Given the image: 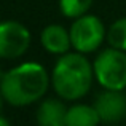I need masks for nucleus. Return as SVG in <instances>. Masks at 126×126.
<instances>
[{
	"label": "nucleus",
	"mask_w": 126,
	"mask_h": 126,
	"mask_svg": "<svg viewBox=\"0 0 126 126\" xmlns=\"http://www.w3.org/2000/svg\"><path fill=\"white\" fill-rule=\"evenodd\" d=\"M49 75L38 62H22L0 78V93L10 105L26 107L37 102L49 86Z\"/></svg>",
	"instance_id": "obj_1"
},
{
	"label": "nucleus",
	"mask_w": 126,
	"mask_h": 126,
	"mask_svg": "<svg viewBox=\"0 0 126 126\" xmlns=\"http://www.w3.org/2000/svg\"><path fill=\"white\" fill-rule=\"evenodd\" d=\"M94 78L93 64L83 53L61 54L51 75V83L56 94L64 101L81 99L89 91Z\"/></svg>",
	"instance_id": "obj_2"
},
{
	"label": "nucleus",
	"mask_w": 126,
	"mask_h": 126,
	"mask_svg": "<svg viewBox=\"0 0 126 126\" xmlns=\"http://www.w3.org/2000/svg\"><path fill=\"white\" fill-rule=\"evenodd\" d=\"M93 70L104 89L123 91L126 88V51L113 46L102 49L93 62Z\"/></svg>",
	"instance_id": "obj_3"
},
{
	"label": "nucleus",
	"mask_w": 126,
	"mask_h": 126,
	"mask_svg": "<svg viewBox=\"0 0 126 126\" xmlns=\"http://www.w3.org/2000/svg\"><path fill=\"white\" fill-rule=\"evenodd\" d=\"M72 48L78 53H93L101 48L104 37H107L102 21L94 15H83L72 22L70 29Z\"/></svg>",
	"instance_id": "obj_4"
},
{
	"label": "nucleus",
	"mask_w": 126,
	"mask_h": 126,
	"mask_svg": "<svg viewBox=\"0 0 126 126\" xmlns=\"http://www.w3.org/2000/svg\"><path fill=\"white\" fill-rule=\"evenodd\" d=\"M31 45V32L18 21L0 22V58L16 59L21 58Z\"/></svg>",
	"instance_id": "obj_5"
},
{
	"label": "nucleus",
	"mask_w": 126,
	"mask_h": 126,
	"mask_svg": "<svg viewBox=\"0 0 126 126\" xmlns=\"http://www.w3.org/2000/svg\"><path fill=\"white\" fill-rule=\"evenodd\" d=\"M101 121L117 123L126 117V94L117 89H105L97 96L94 102Z\"/></svg>",
	"instance_id": "obj_6"
},
{
	"label": "nucleus",
	"mask_w": 126,
	"mask_h": 126,
	"mask_svg": "<svg viewBox=\"0 0 126 126\" xmlns=\"http://www.w3.org/2000/svg\"><path fill=\"white\" fill-rule=\"evenodd\" d=\"M40 40L43 48L51 54H65L72 46L70 32L59 24H49L42 31Z\"/></svg>",
	"instance_id": "obj_7"
},
{
	"label": "nucleus",
	"mask_w": 126,
	"mask_h": 126,
	"mask_svg": "<svg viewBox=\"0 0 126 126\" xmlns=\"http://www.w3.org/2000/svg\"><path fill=\"white\" fill-rule=\"evenodd\" d=\"M67 107L59 99H45L37 109V123L42 126H64Z\"/></svg>",
	"instance_id": "obj_8"
},
{
	"label": "nucleus",
	"mask_w": 126,
	"mask_h": 126,
	"mask_svg": "<svg viewBox=\"0 0 126 126\" xmlns=\"http://www.w3.org/2000/svg\"><path fill=\"white\" fill-rule=\"evenodd\" d=\"M99 123H101V117L94 105L75 104L67 109L65 126H96Z\"/></svg>",
	"instance_id": "obj_9"
},
{
	"label": "nucleus",
	"mask_w": 126,
	"mask_h": 126,
	"mask_svg": "<svg viewBox=\"0 0 126 126\" xmlns=\"http://www.w3.org/2000/svg\"><path fill=\"white\" fill-rule=\"evenodd\" d=\"M93 0H59V10L62 16L70 19H77L88 13Z\"/></svg>",
	"instance_id": "obj_10"
},
{
	"label": "nucleus",
	"mask_w": 126,
	"mask_h": 126,
	"mask_svg": "<svg viewBox=\"0 0 126 126\" xmlns=\"http://www.w3.org/2000/svg\"><path fill=\"white\" fill-rule=\"evenodd\" d=\"M107 42L110 46L126 51V18H120L107 31Z\"/></svg>",
	"instance_id": "obj_11"
},
{
	"label": "nucleus",
	"mask_w": 126,
	"mask_h": 126,
	"mask_svg": "<svg viewBox=\"0 0 126 126\" xmlns=\"http://www.w3.org/2000/svg\"><path fill=\"white\" fill-rule=\"evenodd\" d=\"M10 125V121L6 120V118H3L2 115H0V126H8Z\"/></svg>",
	"instance_id": "obj_12"
},
{
	"label": "nucleus",
	"mask_w": 126,
	"mask_h": 126,
	"mask_svg": "<svg viewBox=\"0 0 126 126\" xmlns=\"http://www.w3.org/2000/svg\"><path fill=\"white\" fill-rule=\"evenodd\" d=\"M5 101V99H3V96H2V93H0V110H2V102Z\"/></svg>",
	"instance_id": "obj_13"
}]
</instances>
